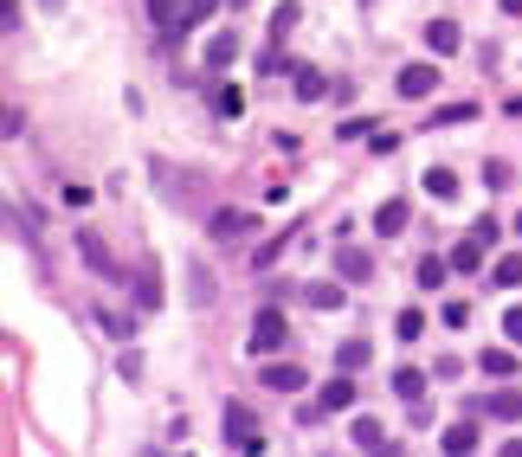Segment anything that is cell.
I'll use <instances>...</instances> for the list:
<instances>
[{
  "label": "cell",
  "mask_w": 522,
  "mask_h": 457,
  "mask_svg": "<svg viewBox=\"0 0 522 457\" xmlns=\"http://www.w3.org/2000/svg\"><path fill=\"white\" fill-rule=\"evenodd\" d=\"M206 225H213L219 245H246V239H258V219H252V213H233V206H213Z\"/></svg>",
  "instance_id": "obj_1"
},
{
  "label": "cell",
  "mask_w": 522,
  "mask_h": 457,
  "mask_svg": "<svg viewBox=\"0 0 522 457\" xmlns=\"http://www.w3.org/2000/svg\"><path fill=\"white\" fill-rule=\"evenodd\" d=\"M148 174H156V187H162V194H168V200H175V206H206V187H200V181H194V174H187V181H181V174H175V168H168V162H148Z\"/></svg>",
  "instance_id": "obj_2"
},
{
  "label": "cell",
  "mask_w": 522,
  "mask_h": 457,
  "mask_svg": "<svg viewBox=\"0 0 522 457\" xmlns=\"http://www.w3.org/2000/svg\"><path fill=\"white\" fill-rule=\"evenodd\" d=\"M284 342H290V323H284V310H258V323H252L246 348H252V354H277Z\"/></svg>",
  "instance_id": "obj_3"
},
{
  "label": "cell",
  "mask_w": 522,
  "mask_h": 457,
  "mask_svg": "<svg viewBox=\"0 0 522 457\" xmlns=\"http://www.w3.org/2000/svg\"><path fill=\"white\" fill-rule=\"evenodd\" d=\"M226 444H233V451H265V438H258V419H252L239 400L226 406Z\"/></svg>",
  "instance_id": "obj_4"
},
{
  "label": "cell",
  "mask_w": 522,
  "mask_h": 457,
  "mask_svg": "<svg viewBox=\"0 0 522 457\" xmlns=\"http://www.w3.org/2000/svg\"><path fill=\"white\" fill-rule=\"evenodd\" d=\"M78 258H85V264H91L97 277H110V283H116V277H129V271H123V264L110 258V245H104L97 233H78Z\"/></svg>",
  "instance_id": "obj_5"
},
{
  "label": "cell",
  "mask_w": 522,
  "mask_h": 457,
  "mask_svg": "<svg viewBox=\"0 0 522 457\" xmlns=\"http://www.w3.org/2000/svg\"><path fill=\"white\" fill-rule=\"evenodd\" d=\"M394 91L407 97V104H419V97H432L438 91V65H407L400 78H394Z\"/></svg>",
  "instance_id": "obj_6"
},
{
  "label": "cell",
  "mask_w": 522,
  "mask_h": 457,
  "mask_svg": "<svg viewBox=\"0 0 522 457\" xmlns=\"http://www.w3.org/2000/svg\"><path fill=\"white\" fill-rule=\"evenodd\" d=\"M258 380H265L271 393H304V380H310V373L296 367V361H265V367H258Z\"/></svg>",
  "instance_id": "obj_7"
},
{
  "label": "cell",
  "mask_w": 522,
  "mask_h": 457,
  "mask_svg": "<svg viewBox=\"0 0 522 457\" xmlns=\"http://www.w3.org/2000/svg\"><path fill=\"white\" fill-rule=\"evenodd\" d=\"M348 406H355V373H348V367H336V380H323L316 412H348Z\"/></svg>",
  "instance_id": "obj_8"
},
{
  "label": "cell",
  "mask_w": 522,
  "mask_h": 457,
  "mask_svg": "<svg viewBox=\"0 0 522 457\" xmlns=\"http://www.w3.org/2000/svg\"><path fill=\"white\" fill-rule=\"evenodd\" d=\"M336 271H342V283H367V277H375V258H367L361 245H342L336 239Z\"/></svg>",
  "instance_id": "obj_9"
},
{
  "label": "cell",
  "mask_w": 522,
  "mask_h": 457,
  "mask_svg": "<svg viewBox=\"0 0 522 457\" xmlns=\"http://www.w3.org/2000/svg\"><path fill=\"white\" fill-rule=\"evenodd\" d=\"M387 387H394L407 406H419V400H426V367H394V373H387Z\"/></svg>",
  "instance_id": "obj_10"
},
{
  "label": "cell",
  "mask_w": 522,
  "mask_h": 457,
  "mask_svg": "<svg viewBox=\"0 0 522 457\" xmlns=\"http://www.w3.org/2000/svg\"><path fill=\"white\" fill-rule=\"evenodd\" d=\"M129 283H136V303H142V310H162V271H156V264L129 271Z\"/></svg>",
  "instance_id": "obj_11"
},
{
  "label": "cell",
  "mask_w": 522,
  "mask_h": 457,
  "mask_svg": "<svg viewBox=\"0 0 522 457\" xmlns=\"http://www.w3.org/2000/svg\"><path fill=\"white\" fill-rule=\"evenodd\" d=\"M407 219H413V213H407V200H381L375 233H381V239H400V233H407Z\"/></svg>",
  "instance_id": "obj_12"
},
{
  "label": "cell",
  "mask_w": 522,
  "mask_h": 457,
  "mask_svg": "<svg viewBox=\"0 0 522 457\" xmlns=\"http://www.w3.org/2000/svg\"><path fill=\"white\" fill-rule=\"evenodd\" d=\"M477 367H484L490 380H516V342H509V348H484Z\"/></svg>",
  "instance_id": "obj_13"
},
{
  "label": "cell",
  "mask_w": 522,
  "mask_h": 457,
  "mask_svg": "<svg viewBox=\"0 0 522 457\" xmlns=\"http://www.w3.org/2000/svg\"><path fill=\"white\" fill-rule=\"evenodd\" d=\"M426 45H432V52H445V58H452V52L465 45V33H458V20H432V26H426Z\"/></svg>",
  "instance_id": "obj_14"
},
{
  "label": "cell",
  "mask_w": 522,
  "mask_h": 457,
  "mask_svg": "<svg viewBox=\"0 0 522 457\" xmlns=\"http://www.w3.org/2000/svg\"><path fill=\"white\" fill-rule=\"evenodd\" d=\"M233 58H239V33H233V26H226V33H213V39H206V65H213V71H226Z\"/></svg>",
  "instance_id": "obj_15"
},
{
  "label": "cell",
  "mask_w": 522,
  "mask_h": 457,
  "mask_svg": "<svg viewBox=\"0 0 522 457\" xmlns=\"http://www.w3.org/2000/svg\"><path fill=\"white\" fill-rule=\"evenodd\" d=\"M348 432H355V444H361V451H387V444H394V432H387L381 419H355Z\"/></svg>",
  "instance_id": "obj_16"
},
{
  "label": "cell",
  "mask_w": 522,
  "mask_h": 457,
  "mask_svg": "<svg viewBox=\"0 0 522 457\" xmlns=\"http://www.w3.org/2000/svg\"><path fill=\"white\" fill-rule=\"evenodd\" d=\"M477 438H484V432H477L471 419H458V425L438 432V451H477Z\"/></svg>",
  "instance_id": "obj_17"
},
{
  "label": "cell",
  "mask_w": 522,
  "mask_h": 457,
  "mask_svg": "<svg viewBox=\"0 0 522 457\" xmlns=\"http://www.w3.org/2000/svg\"><path fill=\"white\" fill-rule=\"evenodd\" d=\"M367 361H375V348H367V335H348V342L336 348V367H348V373H361Z\"/></svg>",
  "instance_id": "obj_18"
},
{
  "label": "cell",
  "mask_w": 522,
  "mask_h": 457,
  "mask_svg": "<svg viewBox=\"0 0 522 457\" xmlns=\"http://www.w3.org/2000/svg\"><path fill=\"white\" fill-rule=\"evenodd\" d=\"M490 412H497L503 425H516V419H522V393L509 387V380H497V393H490Z\"/></svg>",
  "instance_id": "obj_19"
},
{
  "label": "cell",
  "mask_w": 522,
  "mask_h": 457,
  "mask_svg": "<svg viewBox=\"0 0 522 457\" xmlns=\"http://www.w3.org/2000/svg\"><path fill=\"white\" fill-rule=\"evenodd\" d=\"M484 252H490V245H484V239H471V233H465V239H458V245H452V271H484Z\"/></svg>",
  "instance_id": "obj_20"
},
{
  "label": "cell",
  "mask_w": 522,
  "mask_h": 457,
  "mask_svg": "<svg viewBox=\"0 0 522 457\" xmlns=\"http://www.w3.org/2000/svg\"><path fill=\"white\" fill-rule=\"evenodd\" d=\"M304 303H310V310H342V283L316 277V283H304Z\"/></svg>",
  "instance_id": "obj_21"
},
{
  "label": "cell",
  "mask_w": 522,
  "mask_h": 457,
  "mask_svg": "<svg viewBox=\"0 0 522 457\" xmlns=\"http://www.w3.org/2000/svg\"><path fill=\"white\" fill-rule=\"evenodd\" d=\"M148 20H156L162 33H175V26L187 20V0H148Z\"/></svg>",
  "instance_id": "obj_22"
},
{
  "label": "cell",
  "mask_w": 522,
  "mask_h": 457,
  "mask_svg": "<svg viewBox=\"0 0 522 457\" xmlns=\"http://www.w3.org/2000/svg\"><path fill=\"white\" fill-rule=\"evenodd\" d=\"M323 91H329V78H323V71H316V65H296V97H304V104H316Z\"/></svg>",
  "instance_id": "obj_23"
},
{
  "label": "cell",
  "mask_w": 522,
  "mask_h": 457,
  "mask_svg": "<svg viewBox=\"0 0 522 457\" xmlns=\"http://www.w3.org/2000/svg\"><path fill=\"white\" fill-rule=\"evenodd\" d=\"M187 296H194V303H213V296H219V283H213L206 264H187Z\"/></svg>",
  "instance_id": "obj_24"
},
{
  "label": "cell",
  "mask_w": 522,
  "mask_h": 457,
  "mask_svg": "<svg viewBox=\"0 0 522 457\" xmlns=\"http://www.w3.org/2000/svg\"><path fill=\"white\" fill-rule=\"evenodd\" d=\"M452 277V258H419V290H445Z\"/></svg>",
  "instance_id": "obj_25"
},
{
  "label": "cell",
  "mask_w": 522,
  "mask_h": 457,
  "mask_svg": "<svg viewBox=\"0 0 522 457\" xmlns=\"http://www.w3.org/2000/svg\"><path fill=\"white\" fill-rule=\"evenodd\" d=\"M284 252H290V233H277V239H265V245L252 252V271H271V264H277Z\"/></svg>",
  "instance_id": "obj_26"
},
{
  "label": "cell",
  "mask_w": 522,
  "mask_h": 457,
  "mask_svg": "<svg viewBox=\"0 0 522 457\" xmlns=\"http://www.w3.org/2000/svg\"><path fill=\"white\" fill-rule=\"evenodd\" d=\"M91 323H104V335H116V342H129V335H136V316H123V310H97Z\"/></svg>",
  "instance_id": "obj_27"
},
{
  "label": "cell",
  "mask_w": 522,
  "mask_h": 457,
  "mask_svg": "<svg viewBox=\"0 0 522 457\" xmlns=\"http://www.w3.org/2000/svg\"><path fill=\"white\" fill-rule=\"evenodd\" d=\"M213 110H219V116H239V110H246V91H239V84H213Z\"/></svg>",
  "instance_id": "obj_28"
},
{
  "label": "cell",
  "mask_w": 522,
  "mask_h": 457,
  "mask_svg": "<svg viewBox=\"0 0 522 457\" xmlns=\"http://www.w3.org/2000/svg\"><path fill=\"white\" fill-rule=\"evenodd\" d=\"M426 194H438V200H458V174H452V168H426Z\"/></svg>",
  "instance_id": "obj_29"
},
{
  "label": "cell",
  "mask_w": 522,
  "mask_h": 457,
  "mask_svg": "<svg viewBox=\"0 0 522 457\" xmlns=\"http://www.w3.org/2000/svg\"><path fill=\"white\" fill-rule=\"evenodd\" d=\"M490 277H497L503 290H516V283H522V258H516V252H509V258H497V264H490Z\"/></svg>",
  "instance_id": "obj_30"
},
{
  "label": "cell",
  "mask_w": 522,
  "mask_h": 457,
  "mask_svg": "<svg viewBox=\"0 0 522 457\" xmlns=\"http://www.w3.org/2000/svg\"><path fill=\"white\" fill-rule=\"evenodd\" d=\"M394 335H400V342L426 335V316H419V310H400V316H394Z\"/></svg>",
  "instance_id": "obj_31"
},
{
  "label": "cell",
  "mask_w": 522,
  "mask_h": 457,
  "mask_svg": "<svg viewBox=\"0 0 522 457\" xmlns=\"http://www.w3.org/2000/svg\"><path fill=\"white\" fill-rule=\"evenodd\" d=\"M509 181H516V174H509L503 162H484V187H490V194H509Z\"/></svg>",
  "instance_id": "obj_32"
},
{
  "label": "cell",
  "mask_w": 522,
  "mask_h": 457,
  "mask_svg": "<svg viewBox=\"0 0 522 457\" xmlns=\"http://www.w3.org/2000/svg\"><path fill=\"white\" fill-rule=\"evenodd\" d=\"M432 123H477V104H445Z\"/></svg>",
  "instance_id": "obj_33"
},
{
  "label": "cell",
  "mask_w": 522,
  "mask_h": 457,
  "mask_svg": "<svg viewBox=\"0 0 522 457\" xmlns=\"http://www.w3.org/2000/svg\"><path fill=\"white\" fill-rule=\"evenodd\" d=\"M465 323H471V303L452 296V303H445V329H465Z\"/></svg>",
  "instance_id": "obj_34"
},
{
  "label": "cell",
  "mask_w": 522,
  "mask_h": 457,
  "mask_svg": "<svg viewBox=\"0 0 522 457\" xmlns=\"http://www.w3.org/2000/svg\"><path fill=\"white\" fill-rule=\"evenodd\" d=\"M290 26H296V7H277V14H271V45H277Z\"/></svg>",
  "instance_id": "obj_35"
},
{
  "label": "cell",
  "mask_w": 522,
  "mask_h": 457,
  "mask_svg": "<svg viewBox=\"0 0 522 457\" xmlns=\"http://www.w3.org/2000/svg\"><path fill=\"white\" fill-rule=\"evenodd\" d=\"M367 129H375V123H367V116H348V123H342L336 135H342V142H355V135H367Z\"/></svg>",
  "instance_id": "obj_36"
},
{
  "label": "cell",
  "mask_w": 522,
  "mask_h": 457,
  "mask_svg": "<svg viewBox=\"0 0 522 457\" xmlns=\"http://www.w3.org/2000/svg\"><path fill=\"white\" fill-rule=\"evenodd\" d=\"M503 335H509V342L522 348V310H503Z\"/></svg>",
  "instance_id": "obj_37"
},
{
  "label": "cell",
  "mask_w": 522,
  "mask_h": 457,
  "mask_svg": "<svg viewBox=\"0 0 522 457\" xmlns=\"http://www.w3.org/2000/svg\"><path fill=\"white\" fill-rule=\"evenodd\" d=\"M213 7H219V0H194V7H187V20H181V26H200V20H206Z\"/></svg>",
  "instance_id": "obj_38"
},
{
  "label": "cell",
  "mask_w": 522,
  "mask_h": 457,
  "mask_svg": "<svg viewBox=\"0 0 522 457\" xmlns=\"http://www.w3.org/2000/svg\"><path fill=\"white\" fill-rule=\"evenodd\" d=\"M497 14H509V20H522V0H497Z\"/></svg>",
  "instance_id": "obj_39"
},
{
  "label": "cell",
  "mask_w": 522,
  "mask_h": 457,
  "mask_svg": "<svg viewBox=\"0 0 522 457\" xmlns=\"http://www.w3.org/2000/svg\"><path fill=\"white\" fill-rule=\"evenodd\" d=\"M509 116H522V97H509Z\"/></svg>",
  "instance_id": "obj_40"
},
{
  "label": "cell",
  "mask_w": 522,
  "mask_h": 457,
  "mask_svg": "<svg viewBox=\"0 0 522 457\" xmlns=\"http://www.w3.org/2000/svg\"><path fill=\"white\" fill-rule=\"evenodd\" d=\"M516 233H522V213H516Z\"/></svg>",
  "instance_id": "obj_41"
},
{
  "label": "cell",
  "mask_w": 522,
  "mask_h": 457,
  "mask_svg": "<svg viewBox=\"0 0 522 457\" xmlns=\"http://www.w3.org/2000/svg\"><path fill=\"white\" fill-rule=\"evenodd\" d=\"M45 7H58V0H45Z\"/></svg>",
  "instance_id": "obj_42"
}]
</instances>
